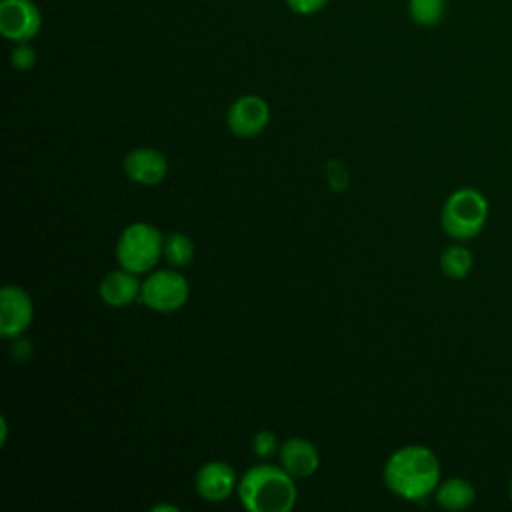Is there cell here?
Here are the masks:
<instances>
[{"label": "cell", "mask_w": 512, "mask_h": 512, "mask_svg": "<svg viewBox=\"0 0 512 512\" xmlns=\"http://www.w3.org/2000/svg\"><path fill=\"white\" fill-rule=\"evenodd\" d=\"M488 220V200L476 188L454 190L440 212L442 230L456 242L476 238Z\"/></svg>", "instance_id": "cell-3"}, {"label": "cell", "mask_w": 512, "mask_h": 512, "mask_svg": "<svg viewBox=\"0 0 512 512\" xmlns=\"http://www.w3.org/2000/svg\"><path fill=\"white\" fill-rule=\"evenodd\" d=\"M196 490L208 502H222L238 490V478L228 462L212 460L196 472Z\"/></svg>", "instance_id": "cell-9"}, {"label": "cell", "mask_w": 512, "mask_h": 512, "mask_svg": "<svg viewBox=\"0 0 512 512\" xmlns=\"http://www.w3.org/2000/svg\"><path fill=\"white\" fill-rule=\"evenodd\" d=\"M508 494H510V500H512V480H510V484H508Z\"/></svg>", "instance_id": "cell-23"}, {"label": "cell", "mask_w": 512, "mask_h": 512, "mask_svg": "<svg viewBox=\"0 0 512 512\" xmlns=\"http://www.w3.org/2000/svg\"><path fill=\"white\" fill-rule=\"evenodd\" d=\"M278 450V440L270 430H260L254 438H252V452L260 458H268Z\"/></svg>", "instance_id": "cell-19"}, {"label": "cell", "mask_w": 512, "mask_h": 512, "mask_svg": "<svg viewBox=\"0 0 512 512\" xmlns=\"http://www.w3.org/2000/svg\"><path fill=\"white\" fill-rule=\"evenodd\" d=\"M326 180L332 190L344 192L350 186V174L348 168L340 160H330L326 164Z\"/></svg>", "instance_id": "cell-18"}, {"label": "cell", "mask_w": 512, "mask_h": 512, "mask_svg": "<svg viewBox=\"0 0 512 512\" xmlns=\"http://www.w3.org/2000/svg\"><path fill=\"white\" fill-rule=\"evenodd\" d=\"M100 298L112 306V308H122L134 300H140V290L142 282L138 280V274L122 268L108 272L102 282H100Z\"/></svg>", "instance_id": "cell-11"}, {"label": "cell", "mask_w": 512, "mask_h": 512, "mask_svg": "<svg viewBox=\"0 0 512 512\" xmlns=\"http://www.w3.org/2000/svg\"><path fill=\"white\" fill-rule=\"evenodd\" d=\"M124 172L130 180L154 186L168 174V160L154 148H134L124 156Z\"/></svg>", "instance_id": "cell-10"}, {"label": "cell", "mask_w": 512, "mask_h": 512, "mask_svg": "<svg viewBox=\"0 0 512 512\" xmlns=\"http://www.w3.org/2000/svg\"><path fill=\"white\" fill-rule=\"evenodd\" d=\"M164 254V236L162 232L146 222L130 224L118 238L116 256L122 268L144 274L150 272L160 256Z\"/></svg>", "instance_id": "cell-4"}, {"label": "cell", "mask_w": 512, "mask_h": 512, "mask_svg": "<svg viewBox=\"0 0 512 512\" xmlns=\"http://www.w3.org/2000/svg\"><path fill=\"white\" fill-rule=\"evenodd\" d=\"M440 462L422 444L396 450L384 466V482L390 492L404 500H424L440 484Z\"/></svg>", "instance_id": "cell-1"}, {"label": "cell", "mask_w": 512, "mask_h": 512, "mask_svg": "<svg viewBox=\"0 0 512 512\" xmlns=\"http://www.w3.org/2000/svg\"><path fill=\"white\" fill-rule=\"evenodd\" d=\"M286 6L300 16H314L326 8L330 0H284Z\"/></svg>", "instance_id": "cell-20"}, {"label": "cell", "mask_w": 512, "mask_h": 512, "mask_svg": "<svg viewBox=\"0 0 512 512\" xmlns=\"http://www.w3.org/2000/svg\"><path fill=\"white\" fill-rule=\"evenodd\" d=\"M270 120V108L264 98L256 94H246L234 100L228 108L226 122L232 134L240 138H252L264 132Z\"/></svg>", "instance_id": "cell-7"}, {"label": "cell", "mask_w": 512, "mask_h": 512, "mask_svg": "<svg viewBox=\"0 0 512 512\" xmlns=\"http://www.w3.org/2000/svg\"><path fill=\"white\" fill-rule=\"evenodd\" d=\"M190 288L186 278L176 270H154L150 272L140 290V302L156 312L180 310L188 300Z\"/></svg>", "instance_id": "cell-5"}, {"label": "cell", "mask_w": 512, "mask_h": 512, "mask_svg": "<svg viewBox=\"0 0 512 512\" xmlns=\"http://www.w3.org/2000/svg\"><path fill=\"white\" fill-rule=\"evenodd\" d=\"M280 464L294 478H306L316 472L320 456L310 440L290 438L280 446Z\"/></svg>", "instance_id": "cell-12"}, {"label": "cell", "mask_w": 512, "mask_h": 512, "mask_svg": "<svg viewBox=\"0 0 512 512\" xmlns=\"http://www.w3.org/2000/svg\"><path fill=\"white\" fill-rule=\"evenodd\" d=\"M434 498L440 508L450 510V512H460V510H466L468 506H472V502L476 498V490H474L472 482H468L466 478L452 476V478L442 480L436 486Z\"/></svg>", "instance_id": "cell-13"}, {"label": "cell", "mask_w": 512, "mask_h": 512, "mask_svg": "<svg viewBox=\"0 0 512 512\" xmlns=\"http://www.w3.org/2000/svg\"><path fill=\"white\" fill-rule=\"evenodd\" d=\"M446 0H408V16L422 28H434L442 22Z\"/></svg>", "instance_id": "cell-15"}, {"label": "cell", "mask_w": 512, "mask_h": 512, "mask_svg": "<svg viewBox=\"0 0 512 512\" xmlns=\"http://www.w3.org/2000/svg\"><path fill=\"white\" fill-rule=\"evenodd\" d=\"M6 432H8V428H6V418H2V438H0L2 444L6 442Z\"/></svg>", "instance_id": "cell-22"}, {"label": "cell", "mask_w": 512, "mask_h": 512, "mask_svg": "<svg viewBox=\"0 0 512 512\" xmlns=\"http://www.w3.org/2000/svg\"><path fill=\"white\" fill-rule=\"evenodd\" d=\"M164 258L176 266H188L194 258V244L192 240L182 232H172L164 238Z\"/></svg>", "instance_id": "cell-16"}, {"label": "cell", "mask_w": 512, "mask_h": 512, "mask_svg": "<svg viewBox=\"0 0 512 512\" xmlns=\"http://www.w3.org/2000/svg\"><path fill=\"white\" fill-rule=\"evenodd\" d=\"M42 28V12L34 0H0V34L10 42H30Z\"/></svg>", "instance_id": "cell-6"}, {"label": "cell", "mask_w": 512, "mask_h": 512, "mask_svg": "<svg viewBox=\"0 0 512 512\" xmlns=\"http://www.w3.org/2000/svg\"><path fill=\"white\" fill-rule=\"evenodd\" d=\"M472 264H474L472 252L464 244H452L440 256V268H442L444 276H448L452 280L466 278L472 270Z\"/></svg>", "instance_id": "cell-14"}, {"label": "cell", "mask_w": 512, "mask_h": 512, "mask_svg": "<svg viewBox=\"0 0 512 512\" xmlns=\"http://www.w3.org/2000/svg\"><path fill=\"white\" fill-rule=\"evenodd\" d=\"M10 64L16 68V70H30L34 68L36 64V50L30 42H16L12 52H10Z\"/></svg>", "instance_id": "cell-17"}, {"label": "cell", "mask_w": 512, "mask_h": 512, "mask_svg": "<svg viewBox=\"0 0 512 512\" xmlns=\"http://www.w3.org/2000/svg\"><path fill=\"white\" fill-rule=\"evenodd\" d=\"M160 510H170V512H178L176 506H166V504H158L152 508V512H160Z\"/></svg>", "instance_id": "cell-21"}, {"label": "cell", "mask_w": 512, "mask_h": 512, "mask_svg": "<svg viewBox=\"0 0 512 512\" xmlns=\"http://www.w3.org/2000/svg\"><path fill=\"white\" fill-rule=\"evenodd\" d=\"M238 496L250 512H288L296 504V486L282 466L258 464L238 480Z\"/></svg>", "instance_id": "cell-2"}, {"label": "cell", "mask_w": 512, "mask_h": 512, "mask_svg": "<svg viewBox=\"0 0 512 512\" xmlns=\"http://www.w3.org/2000/svg\"><path fill=\"white\" fill-rule=\"evenodd\" d=\"M34 308L28 292L20 286L6 284L0 292V334L4 338L20 336L32 322Z\"/></svg>", "instance_id": "cell-8"}]
</instances>
